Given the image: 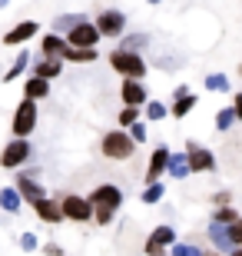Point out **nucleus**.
Segmentation results:
<instances>
[{"instance_id":"bb28decb","label":"nucleus","mask_w":242,"mask_h":256,"mask_svg":"<svg viewBox=\"0 0 242 256\" xmlns=\"http://www.w3.org/2000/svg\"><path fill=\"white\" fill-rule=\"evenodd\" d=\"M236 220H239V213H236L233 206H219L213 213V223H216V226H233Z\"/></svg>"},{"instance_id":"20e7f679","label":"nucleus","mask_w":242,"mask_h":256,"mask_svg":"<svg viewBox=\"0 0 242 256\" xmlns=\"http://www.w3.org/2000/svg\"><path fill=\"white\" fill-rule=\"evenodd\" d=\"M56 203H60V213H63V220H73V223H90V220H93V210H90L86 196L66 193V196L56 200Z\"/></svg>"},{"instance_id":"c756f323","label":"nucleus","mask_w":242,"mask_h":256,"mask_svg":"<svg viewBox=\"0 0 242 256\" xmlns=\"http://www.w3.org/2000/svg\"><path fill=\"white\" fill-rule=\"evenodd\" d=\"M206 90H216V94L229 90V76H223V74H209V76H206Z\"/></svg>"},{"instance_id":"72a5a7b5","label":"nucleus","mask_w":242,"mask_h":256,"mask_svg":"<svg viewBox=\"0 0 242 256\" xmlns=\"http://www.w3.org/2000/svg\"><path fill=\"white\" fill-rule=\"evenodd\" d=\"M136 116H140V110L123 106V110H120V126H133V124H136Z\"/></svg>"},{"instance_id":"a878e982","label":"nucleus","mask_w":242,"mask_h":256,"mask_svg":"<svg viewBox=\"0 0 242 256\" xmlns=\"http://www.w3.org/2000/svg\"><path fill=\"white\" fill-rule=\"evenodd\" d=\"M163 193H166V183H149L146 190L140 193V200L146 203V206H153V203H159V200H163Z\"/></svg>"},{"instance_id":"9d476101","label":"nucleus","mask_w":242,"mask_h":256,"mask_svg":"<svg viewBox=\"0 0 242 256\" xmlns=\"http://www.w3.org/2000/svg\"><path fill=\"white\" fill-rule=\"evenodd\" d=\"M120 96H123V104H126V106H133V110H140V106H146V104H149L146 86H143V84H136V80H123Z\"/></svg>"},{"instance_id":"423d86ee","label":"nucleus","mask_w":242,"mask_h":256,"mask_svg":"<svg viewBox=\"0 0 242 256\" xmlns=\"http://www.w3.org/2000/svg\"><path fill=\"white\" fill-rule=\"evenodd\" d=\"M33 126H37V104L20 100L17 114H13V133H17V140H27L30 133H33Z\"/></svg>"},{"instance_id":"7ed1b4c3","label":"nucleus","mask_w":242,"mask_h":256,"mask_svg":"<svg viewBox=\"0 0 242 256\" xmlns=\"http://www.w3.org/2000/svg\"><path fill=\"white\" fill-rule=\"evenodd\" d=\"M110 66L116 70V74H123L126 80H136V84H143V76H146V60L136 57V54L113 50V54H110Z\"/></svg>"},{"instance_id":"7c9ffc66","label":"nucleus","mask_w":242,"mask_h":256,"mask_svg":"<svg viewBox=\"0 0 242 256\" xmlns=\"http://www.w3.org/2000/svg\"><path fill=\"white\" fill-rule=\"evenodd\" d=\"M233 124H236L233 106H226V110H219V114H216V130H229Z\"/></svg>"},{"instance_id":"37998d69","label":"nucleus","mask_w":242,"mask_h":256,"mask_svg":"<svg viewBox=\"0 0 242 256\" xmlns=\"http://www.w3.org/2000/svg\"><path fill=\"white\" fill-rule=\"evenodd\" d=\"M239 74H242V66H239Z\"/></svg>"},{"instance_id":"9b49d317","label":"nucleus","mask_w":242,"mask_h":256,"mask_svg":"<svg viewBox=\"0 0 242 256\" xmlns=\"http://www.w3.org/2000/svg\"><path fill=\"white\" fill-rule=\"evenodd\" d=\"M166 160H169V146H156V150L149 153V166H146V183H159L163 180V173H166Z\"/></svg>"},{"instance_id":"2eb2a0df","label":"nucleus","mask_w":242,"mask_h":256,"mask_svg":"<svg viewBox=\"0 0 242 256\" xmlns=\"http://www.w3.org/2000/svg\"><path fill=\"white\" fill-rule=\"evenodd\" d=\"M33 213H37L43 223H60V220H63V213H60V203H56V200H47V196L33 203Z\"/></svg>"},{"instance_id":"79ce46f5","label":"nucleus","mask_w":242,"mask_h":256,"mask_svg":"<svg viewBox=\"0 0 242 256\" xmlns=\"http://www.w3.org/2000/svg\"><path fill=\"white\" fill-rule=\"evenodd\" d=\"M229 256H242V246H239V250H233V253H229Z\"/></svg>"},{"instance_id":"f03ea898","label":"nucleus","mask_w":242,"mask_h":256,"mask_svg":"<svg viewBox=\"0 0 242 256\" xmlns=\"http://www.w3.org/2000/svg\"><path fill=\"white\" fill-rule=\"evenodd\" d=\"M100 153L106 156V160H130L133 153H136V143L126 136L123 130H110V133H103V140H100Z\"/></svg>"},{"instance_id":"4c0bfd02","label":"nucleus","mask_w":242,"mask_h":256,"mask_svg":"<svg viewBox=\"0 0 242 256\" xmlns=\"http://www.w3.org/2000/svg\"><path fill=\"white\" fill-rule=\"evenodd\" d=\"M233 114H236V120H242V94L233 96Z\"/></svg>"},{"instance_id":"a211bd4d","label":"nucleus","mask_w":242,"mask_h":256,"mask_svg":"<svg viewBox=\"0 0 242 256\" xmlns=\"http://www.w3.org/2000/svg\"><path fill=\"white\" fill-rule=\"evenodd\" d=\"M166 173L173 176V180H186V176H189L186 153H169V160H166Z\"/></svg>"},{"instance_id":"4be33fe9","label":"nucleus","mask_w":242,"mask_h":256,"mask_svg":"<svg viewBox=\"0 0 242 256\" xmlns=\"http://www.w3.org/2000/svg\"><path fill=\"white\" fill-rule=\"evenodd\" d=\"M149 243H156V246H173V243H176V230L173 226H156L153 230V233H149Z\"/></svg>"},{"instance_id":"5701e85b","label":"nucleus","mask_w":242,"mask_h":256,"mask_svg":"<svg viewBox=\"0 0 242 256\" xmlns=\"http://www.w3.org/2000/svg\"><path fill=\"white\" fill-rule=\"evenodd\" d=\"M146 44H149L146 34H130V37H123L120 50H123V54H136V57H140V50L146 47Z\"/></svg>"},{"instance_id":"a19ab883","label":"nucleus","mask_w":242,"mask_h":256,"mask_svg":"<svg viewBox=\"0 0 242 256\" xmlns=\"http://www.w3.org/2000/svg\"><path fill=\"white\" fill-rule=\"evenodd\" d=\"M186 94H189V86H186V84H179L176 90H173V96H176V100H179V96H186Z\"/></svg>"},{"instance_id":"f257e3e1","label":"nucleus","mask_w":242,"mask_h":256,"mask_svg":"<svg viewBox=\"0 0 242 256\" xmlns=\"http://www.w3.org/2000/svg\"><path fill=\"white\" fill-rule=\"evenodd\" d=\"M86 203H90V210H93V223L110 226L113 216H116V210L123 206V190H120V186H113V183H100V186L90 190Z\"/></svg>"},{"instance_id":"ddd939ff","label":"nucleus","mask_w":242,"mask_h":256,"mask_svg":"<svg viewBox=\"0 0 242 256\" xmlns=\"http://www.w3.org/2000/svg\"><path fill=\"white\" fill-rule=\"evenodd\" d=\"M206 236H209V243L216 246V256H229V253H233V243H229V233H226V226H216V223H209Z\"/></svg>"},{"instance_id":"1a4fd4ad","label":"nucleus","mask_w":242,"mask_h":256,"mask_svg":"<svg viewBox=\"0 0 242 256\" xmlns=\"http://www.w3.org/2000/svg\"><path fill=\"white\" fill-rule=\"evenodd\" d=\"M63 40H66V47H73V50H93V44L100 40V34H96V27L86 20V24H80L76 30H70Z\"/></svg>"},{"instance_id":"aec40b11","label":"nucleus","mask_w":242,"mask_h":256,"mask_svg":"<svg viewBox=\"0 0 242 256\" xmlns=\"http://www.w3.org/2000/svg\"><path fill=\"white\" fill-rule=\"evenodd\" d=\"M80 24H86V17H80V14H66V17H56L53 20V34L60 37V34H70V30H76Z\"/></svg>"},{"instance_id":"4468645a","label":"nucleus","mask_w":242,"mask_h":256,"mask_svg":"<svg viewBox=\"0 0 242 256\" xmlns=\"http://www.w3.org/2000/svg\"><path fill=\"white\" fill-rule=\"evenodd\" d=\"M13 190L20 193V200H27V203H37V200H43L47 193H43V186L40 183H33V176H17V186Z\"/></svg>"},{"instance_id":"dca6fc26","label":"nucleus","mask_w":242,"mask_h":256,"mask_svg":"<svg viewBox=\"0 0 242 256\" xmlns=\"http://www.w3.org/2000/svg\"><path fill=\"white\" fill-rule=\"evenodd\" d=\"M30 76H37V80H47V84H50L53 76H63V60H47V57H43L37 66H33V74H30Z\"/></svg>"},{"instance_id":"0eeeda50","label":"nucleus","mask_w":242,"mask_h":256,"mask_svg":"<svg viewBox=\"0 0 242 256\" xmlns=\"http://www.w3.org/2000/svg\"><path fill=\"white\" fill-rule=\"evenodd\" d=\"M186 163H189V173H209V170H216L213 150H206V146H199V143H193V140L186 143Z\"/></svg>"},{"instance_id":"c9c22d12","label":"nucleus","mask_w":242,"mask_h":256,"mask_svg":"<svg viewBox=\"0 0 242 256\" xmlns=\"http://www.w3.org/2000/svg\"><path fill=\"white\" fill-rule=\"evenodd\" d=\"M126 136H130L133 143H146V126H143V124H133V126H130V133H126Z\"/></svg>"},{"instance_id":"ea45409f","label":"nucleus","mask_w":242,"mask_h":256,"mask_svg":"<svg viewBox=\"0 0 242 256\" xmlns=\"http://www.w3.org/2000/svg\"><path fill=\"white\" fill-rule=\"evenodd\" d=\"M43 253H47V256H60V243H47V246H43Z\"/></svg>"},{"instance_id":"c85d7f7f","label":"nucleus","mask_w":242,"mask_h":256,"mask_svg":"<svg viewBox=\"0 0 242 256\" xmlns=\"http://www.w3.org/2000/svg\"><path fill=\"white\" fill-rule=\"evenodd\" d=\"M169 256H206V253H203L199 246H196V243H173Z\"/></svg>"},{"instance_id":"b1692460","label":"nucleus","mask_w":242,"mask_h":256,"mask_svg":"<svg viewBox=\"0 0 242 256\" xmlns=\"http://www.w3.org/2000/svg\"><path fill=\"white\" fill-rule=\"evenodd\" d=\"M27 64H30V54H27V50H20V54H17V60L10 64V70L3 74V84H10V80H17V76L23 74V70H27Z\"/></svg>"},{"instance_id":"39448f33","label":"nucleus","mask_w":242,"mask_h":256,"mask_svg":"<svg viewBox=\"0 0 242 256\" xmlns=\"http://www.w3.org/2000/svg\"><path fill=\"white\" fill-rule=\"evenodd\" d=\"M33 156V146H30V140H10L7 146H3V153H0V166L3 170H17V166H23V163Z\"/></svg>"},{"instance_id":"6ab92c4d","label":"nucleus","mask_w":242,"mask_h":256,"mask_svg":"<svg viewBox=\"0 0 242 256\" xmlns=\"http://www.w3.org/2000/svg\"><path fill=\"white\" fill-rule=\"evenodd\" d=\"M47 94H50V84H47V80L30 76L27 84H23V100H30V104H33V100H43Z\"/></svg>"},{"instance_id":"e433bc0d","label":"nucleus","mask_w":242,"mask_h":256,"mask_svg":"<svg viewBox=\"0 0 242 256\" xmlns=\"http://www.w3.org/2000/svg\"><path fill=\"white\" fill-rule=\"evenodd\" d=\"M143 250H146V256H169L163 246H156V243H149V240H146V246H143Z\"/></svg>"},{"instance_id":"393cba45","label":"nucleus","mask_w":242,"mask_h":256,"mask_svg":"<svg viewBox=\"0 0 242 256\" xmlns=\"http://www.w3.org/2000/svg\"><path fill=\"white\" fill-rule=\"evenodd\" d=\"M60 60H73V64H93V60H96V50H73V47H66Z\"/></svg>"},{"instance_id":"cd10ccee","label":"nucleus","mask_w":242,"mask_h":256,"mask_svg":"<svg viewBox=\"0 0 242 256\" xmlns=\"http://www.w3.org/2000/svg\"><path fill=\"white\" fill-rule=\"evenodd\" d=\"M196 104H199V100H196V94H186V96H179L176 104H173V110H169V114H173V116H186Z\"/></svg>"},{"instance_id":"412c9836","label":"nucleus","mask_w":242,"mask_h":256,"mask_svg":"<svg viewBox=\"0 0 242 256\" xmlns=\"http://www.w3.org/2000/svg\"><path fill=\"white\" fill-rule=\"evenodd\" d=\"M0 206L7 210V213H20L23 200H20V193L13 190V186H3V190H0Z\"/></svg>"},{"instance_id":"6e6552de","label":"nucleus","mask_w":242,"mask_h":256,"mask_svg":"<svg viewBox=\"0 0 242 256\" xmlns=\"http://www.w3.org/2000/svg\"><path fill=\"white\" fill-rule=\"evenodd\" d=\"M93 27L100 37H123V30H126V17H123L120 10H103L100 17L93 20Z\"/></svg>"},{"instance_id":"f3484780","label":"nucleus","mask_w":242,"mask_h":256,"mask_svg":"<svg viewBox=\"0 0 242 256\" xmlns=\"http://www.w3.org/2000/svg\"><path fill=\"white\" fill-rule=\"evenodd\" d=\"M40 50H43V57H47V60H60V57H63V50H66V40L56 37V34H47V37L40 40Z\"/></svg>"},{"instance_id":"2f4dec72","label":"nucleus","mask_w":242,"mask_h":256,"mask_svg":"<svg viewBox=\"0 0 242 256\" xmlns=\"http://www.w3.org/2000/svg\"><path fill=\"white\" fill-rule=\"evenodd\" d=\"M226 233H229V243H233V250L242 246V220H236L233 226H226Z\"/></svg>"},{"instance_id":"473e14b6","label":"nucleus","mask_w":242,"mask_h":256,"mask_svg":"<svg viewBox=\"0 0 242 256\" xmlns=\"http://www.w3.org/2000/svg\"><path fill=\"white\" fill-rule=\"evenodd\" d=\"M37 246H40L37 233H23V236H20V250H23V253H33Z\"/></svg>"},{"instance_id":"f704fd0d","label":"nucleus","mask_w":242,"mask_h":256,"mask_svg":"<svg viewBox=\"0 0 242 256\" xmlns=\"http://www.w3.org/2000/svg\"><path fill=\"white\" fill-rule=\"evenodd\" d=\"M146 116L149 120H163L166 116V104H146Z\"/></svg>"},{"instance_id":"58836bf2","label":"nucleus","mask_w":242,"mask_h":256,"mask_svg":"<svg viewBox=\"0 0 242 256\" xmlns=\"http://www.w3.org/2000/svg\"><path fill=\"white\" fill-rule=\"evenodd\" d=\"M229 200H233V196H229V193H216V196H213V203H216V206H229Z\"/></svg>"},{"instance_id":"f8f14e48","label":"nucleus","mask_w":242,"mask_h":256,"mask_svg":"<svg viewBox=\"0 0 242 256\" xmlns=\"http://www.w3.org/2000/svg\"><path fill=\"white\" fill-rule=\"evenodd\" d=\"M33 34H37V24H33V20H20L13 30L3 34V44H7V47H20V44H27Z\"/></svg>"}]
</instances>
